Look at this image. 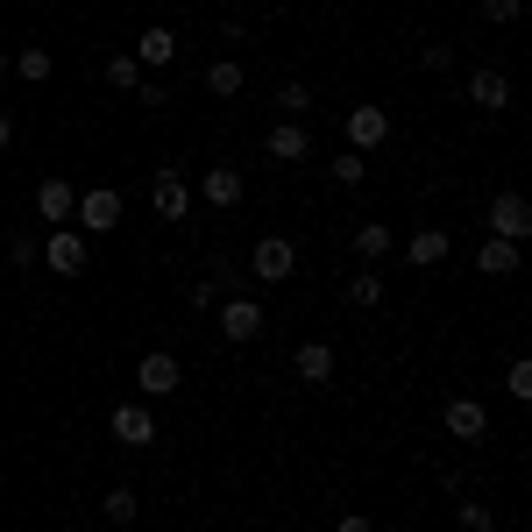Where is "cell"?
Masks as SVG:
<instances>
[{
	"mask_svg": "<svg viewBox=\"0 0 532 532\" xmlns=\"http://www.w3.org/2000/svg\"><path fill=\"white\" fill-rule=\"evenodd\" d=\"M249 277H263V284H291V277H298V249H291V235H256V249H249Z\"/></svg>",
	"mask_w": 532,
	"mask_h": 532,
	"instance_id": "obj_1",
	"label": "cell"
},
{
	"mask_svg": "<svg viewBox=\"0 0 532 532\" xmlns=\"http://www.w3.org/2000/svg\"><path fill=\"white\" fill-rule=\"evenodd\" d=\"M263 306L249 291H235V298H220V341H235V348H249V341H263Z\"/></svg>",
	"mask_w": 532,
	"mask_h": 532,
	"instance_id": "obj_2",
	"label": "cell"
},
{
	"mask_svg": "<svg viewBox=\"0 0 532 532\" xmlns=\"http://www.w3.org/2000/svg\"><path fill=\"white\" fill-rule=\"evenodd\" d=\"M71 220H79L86 235H114V227H121V192H114V185H93V192H79Z\"/></svg>",
	"mask_w": 532,
	"mask_h": 532,
	"instance_id": "obj_3",
	"label": "cell"
},
{
	"mask_svg": "<svg viewBox=\"0 0 532 532\" xmlns=\"http://www.w3.org/2000/svg\"><path fill=\"white\" fill-rule=\"evenodd\" d=\"M135 384H142V398H171V391L185 384V369H178L171 348H149V355L135 362Z\"/></svg>",
	"mask_w": 532,
	"mask_h": 532,
	"instance_id": "obj_4",
	"label": "cell"
},
{
	"mask_svg": "<svg viewBox=\"0 0 532 532\" xmlns=\"http://www.w3.org/2000/svg\"><path fill=\"white\" fill-rule=\"evenodd\" d=\"M384 142H391V114H384V107H376V100L348 107V149H362V157H369V149H384Z\"/></svg>",
	"mask_w": 532,
	"mask_h": 532,
	"instance_id": "obj_5",
	"label": "cell"
},
{
	"mask_svg": "<svg viewBox=\"0 0 532 532\" xmlns=\"http://www.w3.org/2000/svg\"><path fill=\"white\" fill-rule=\"evenodd\" d=\"M149 206H157V220H192V185L178 171H157V185H149Z\"/></svg>",
	"mask_w": 532,
	"mask_h": 532,
	"instance_id": "obj_6",
	"label": "cell"
},
{
	"mask_svg": "<svg viewBox=\"0 0 532 532\" xmlns=\"http://www.w3.org/2000/svg\"><path fill=\"white\" fill-rule=\"evenodd\" d=\"M235 291H242V270L227 263V256H213V263H206V277L192 284V306L206 313V306H220V298H235Z\"/></svg>",
	"mask_w": 532,
	"mask_h": 532,
	"instance_id": "obj_7",
	"label": "cell"
},
{
	"mask_svg": "<svg viewBox=\"0 0 532 532\" xmlns=\"http://www.w3.org/2000/svg\"><path fill=\"white\" fill-rule=\"evenodd\" d=\"M490 227H497V242H525L532 235V206L518 192H497L490 199Z\"/></svg>",
	"mask_w": 532,
	"mask_h": 532,
	"instance_id": "obj_8",
	"label": "cell"
},
{
	"mask_svg": "<svg viewBox=\"0 0 532 532\" xmlns=\"http://www.w3.org/2000/svg\"><path fill=\"white\" fill-rule=\"evenodd\" d=\"M86 256H93V249H86V235H71V227H57L50 249H43V263H50L57 277H79V270H86Z\"/></svg>",
	"mask_w": 532,
	"mask_h": 532,
	"instance_id": "obj_9",
	"label": "cell"
},
{
	"mask_svg": "<svg viewBox=\"0 0 532 532\" xmlns=\"http://www.w3.org/2000/svg\"><path fill=\"white\" fill-rule=\"evenodd\" d=\"M440 426H447V440H483V433H490V419H483V405H476V398H447Z\"/></svg>",
	"mask_w": 532,
	"mask_h": 532,
	"instance_id": "obj_10",
	"label": "cell"
},
{
	"mask_svg": "<svg viewBox=\"0 0 532 532\" xmlns=\"http://www.w3.org/2000/svg\"><path fill=\"white\" fill-rule=\"evenodd\" d=\"M114 440H121V447H149V440H157V412H149V398L114 412Z\"/></svg>",
	"mask_w": 532,
	"mask_h": 532,
	"instance_id": "obj_11",
	"label": "cell"
},
{
	"mask_svg": "<svg viewBox=\"0 0 532 532\" xmlns=\"http://www.w3.org/2000/svg\"><path fill=\"white\" fill-rule=\"evenodd\" d=\"M71 206H79V192H71L64 178H43V185H36V220H43V227H64Z\"/></svg>",
	"mask_w": 532,
	"mask_h": 532,
	"instance_id": "obj_12",
	"label": "cell"
},
{
	"mask_svg": "<svg viewBox=\"0 0 532 532\" xmlns=\"http://www.w3.org/2000/svg\"><path fill=\"white\" fill-rule=\"evenodd\" d=\"M135 64H149V71H164V64H178V36H171L164 22H149V29L135 36Z\"/></svg>",
	"mask_w": 532,
	"mask_h": 532,
	"instance_id": "obj_13",
	"label": "cell"
},
{
	"mask_svg": "<svg viewBox=\"0 0 532 532\" xmlns=\"http://www.w3.org/2000/svg\"><path fill=\"white\" fill-rule=\"evenodd\" d=\"M199 199L220 206V213H227V206H242V171H235V164H213V171L199 178Z\"/></svg>",
	"mask_w": 532,
	"mask_h": 532,
	"instance_id": "obj_14",
	"label": "cell"
},
{
	"mask_svg": "<svg viewBox=\"0 0 532 532\" xmlns=\"http://www.w3.org/2000/svg\"><path fill=\"white\" fill-rule=\"evenodd\" d=\"M469 100L483 114H504L511 107V79H504V71H469Z\"/></svg>",
	"mask_w": 532,
	"mask_h": 532,
	"instance_id": "obj_15",
	"label": "cell"
},
{
	"mask_svg": "<svg viewBox=\"0 0 532 532\" xmlns=\"http://www.w3.org/2000/svg\"><path fill=\"white\" fill-rule=\"evenodd\" d=\"M263 149H270L277 164H306V157H313V135L298 128V121H284V128H270V142H263Z\"/></svg>",
	"mask_w": 532,
	"mask_h": 532,
	"instance_id": "obj_16",
	"label": "cell"
},
{
	"mask_svg": "<svg viewBox=\"0 0 532 532\" xmlns=\"http://www.w3.org/2000/svg\"><path fill=\"white\" fill-rule=\"evenodd\" d=\"M291 369H298V384H327V376H334V348L327 341H298Z\"/></svg>",
	"mask_w": 532,
	"mask_h": 532,
	"instance_id": "obj_17",
	"label": "cell"
},
{
	"mask_svg": "<svg viewBox=\"0 0 532 532\" xmlns=\"http://www.w3.org/2000/svg\"><path fill=\"white\" fill-rule=\"evenodd\" d=\"M405 263L412 270H440L447 263V235H440V227H419V235L405 242Z\"/></svg>",
	"mask_w": 532,
	"mask_h": 532,
	"instance_id": "obj_18",
	"label": "cell"
},
{
	"mask_svg": "<svg viewBox=\"0 0 532 532\" xmlns=\"http://www.w3.org/2000/svg\"><path fill=\"white\" fill-rule=\"evenodd\" d=\"M341 298H348V306H384V270H376V263L355 270V277L341 284Z\"/></svg>",
	"mask_w": 532,
	"mask_h": 532,
	"instance_id": "obj_19",
	"label": "cell"
},
{
	"mask_svg": "<svg viewBox=\"0 0 532 532\" xmlns=\"http://www.w3.org/2000/svg\"><path fill=\"white\" fill-rule=\"evenodd\" d=\"M242 86H249V79H242V64H235V57H220V64H206V93H213V100H235Z\"/></svg>",
	"mask_w": 532,
	"mask_h": 532,
	"instance_id": "obj_20",
	"label": "cell"
},
{
	"mask_svg": "<svg viewBox=\"0 0 532 532\" xmlns=\"http://www.w3.org/2000/svg\"><path fill=\"white\" fill-rule=\"evenodd\" d=\"M355 256H362V263H384V256H391V227H384V220H362V227H355Z\"/></svg>",
	"mask_w": 532,
	"mask_h": 532,
	"instance_id": "obj_21",
	"label": "cell"
},
{
	"mask_svg": "<svg viewBox=\"0 0 532 532\" xmlns=\"http://www.w3.org/2000/svg\"><path fill=\"white\" fill-rule=\"evenodd\" d=\"M476 270H490V277H511V270H518V242H497V235H490V242L476 249Z\"/></svg>",
	"mask_w": 532,
	"mask_h": 532,
	"instance_id": "obj_22",
	"label": "cell"
},
{
	"mask_svg": "<svg viewBox=\"0 0 532 532\" xmlns=\"http://www.w3.org/2000/svg\"><path fill=\"white\" fill-rule=\"evenodd\" d=\"M100 511H107V518H114V525H135V511H142V497H135V490H128V483H114V490H107V497H100Z\"/></svg>",
	"mask_w": 532,
	"mask_h": 532,
	"instance_id": "obj_23",
	"label": "cell"
},
{
	"mask_svg": "<svg viewBox=\"0 0 532 532\" xmlns=\"http://www.w3.org/2000/svg\"><path fill=\"white\" fill-rule=\"evenodd\" d=\"M277 107H284V121L313 114V86H306V79H284V86H277Z\"/></svg>",
	"mask_w": 532,
	"mask_h": 532,
	"instance_id": "obj_24",
	"label": "cell"
},
{
	"mask_svg": "<svg viewBox=\"0 0 532 532\" xmlns=\"http://www.w3.org/2000/svg\"><path fill=\"white\" fill-rule=\"evenodd\" d=\"M15 71H22V79H29V86H43V79H50V71H57V64H50V50H36V43H29V50L15 57Z\"/></svg>",
	"mask_w": 532,
	"mask_h": 532,
	"instance_id": "obj_25",
	"label": "cell"
},
{
	"mask_svg": "<svg viewBox=\"0 0 532 532\" xmlns=\"http://www.w3.org/2000/svg\"><path fill=\"white\" fill-rule=\"evenodd\" d=\"M369 178V157H362V149H341V157H334V185H362Z\"/></svg>",
	"mask_w": 532,
	"mask_h": 532,
	"instance_id": "obj_26",
	"label": "cell"
},
{
	"mask_svg": "<svg viewBox=\"0 0 532 532\" xmlns=\"http://www.w3.org/2000/svg\"><path fill=\"white\" fill-rule=\"evenodd\" d=\"M107 86H121V93L142 86V64H135V57H107Z\"/></svg>",
	"mask_w": 532,
	"mask_h": 532,
	"instance_id": "obj_27",
	"label": "cell"
},
{
	"mask_svg": "<svg viewBox=\"0 0 532 532\" xmlns=\"http://www.w3.org/2000/svg\"><path fill=\"white\" fill-rule=\"evenodd\" d=\"M504 391H511V398H518V405H525V398H532V362H525V355H518V362H511V369H504Z\"/></svg>",
	"mask_w": 532,
	"mask_h": 532,
	"instance_id": "obj_28",
	"label": "cell"
},
{
	"mask_svg": "<svg viewBox=\"0 0 532 532\" xmlns=\"http://www.w3.org/2000/svg\"><path fill=\"white\" fill-rule=\"evenodd\" d=\"M462 532H497V518H490V504H476V497H462Z\"/></svg>",
	"mask_w": 532,
	"mask_h": 532,
	"instance_id": "obj_29",
	"label": "cell"
},
{
	"mask_svg": "<svg viewBox=\"0 0 532 532\" xmlns=\"http://www.w3.org/2000/svg\"><path fill=\"white\" fill-rule=\"evenodd\" d=\"M483 22H497V29H511V22H518V0H483Z\"/></svg>",
	"mask_w": 532,
	"mask_h": 532,
	"instance_id": "obj_30",
	"label": "cell"
},
{
	"mask_svg": "<svg viewBox=\"0 0 532 532\" xmlns=\"http://www.w3.org/2000/svg\"><path fill=\"white\" fill-rule=\"evenodd\" d=\"M419 64H426V71H447V64H454V50H447V43H426V50H419Z\"/></svg>",
	"mask_w": 532,
	"mask_h": 532,
	"instance_id": "obj_31",
	"label": "cell"
},
{
	"mask_svg": "<svg viewBox=\"0 0 532 532\" xmlns=\"http://www.w3.org/2000/svg\"><path fill=\"white\" fill-rule=\"evenodd\" d=\"M8 256H15V270H29V263H36V242H29V235H15V242H8Z\"/></svg>",
	"mask_w": 532,
	"mask_h": 532,
	"instance_id": "obj_32",
	"label": "cell"
},
{
	"mask_svg": "<svg viewBox=\"0 0 532 532\" xmlns=\"http://www.w3.org/2000/svg\"><path fill=\"white\" fill-rule=\"evenodd\" d=\"M334 532H376V525H369V518H362V511H348V518H341V525H334Z\"/></svg>",
	"mask_w": 532,
	"mask_h": 532,
	"instance_id": "obj_33",
	"label": "cell"
},
{
	"mask_svg": "<svg viewBox=\"0 0 532 532\" xmlns=\"http://www.w3.org/2000/svg\"><path fill=\"white\" fill-rule=\"evenodd\" d=\"M8 142H15V121H8V114H0V149H8Z\"/></svg>",
	"mask_w": 532,
	"mask_h": 532,
	"instance_id": "obj_34",
	"label": "cell"
},
{
	"mask_svg": "<svg viewBox=\"0 0 532 532\" xmlns=\"http://www.w3.org/2000/svg\"><path fill=\"white\" fill-rule=\"evenodd\" d=\"M0 79H8V50H0Z\"/></svg>",
	"mask_w": 532,
	"mask_h": 532,
	"instance_id": "obj_35",
	"label": "cell"
}]
</instances>
